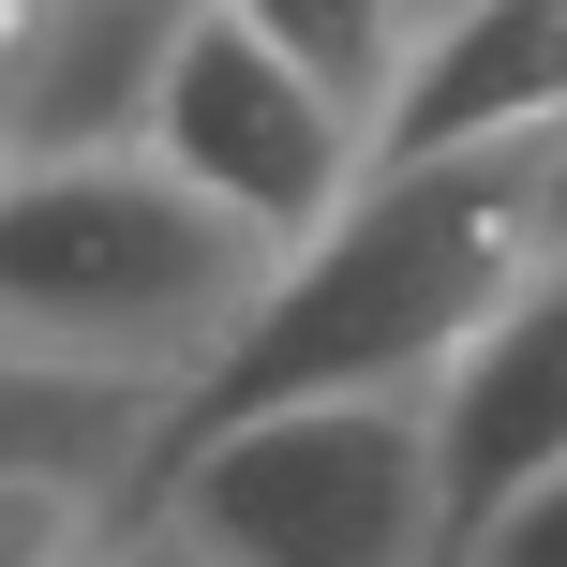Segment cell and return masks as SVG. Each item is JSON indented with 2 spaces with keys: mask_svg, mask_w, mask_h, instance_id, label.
<instances>
[{
  "mask_svg": "<svg viewBox=\"0 0 567 567\" xmlns=\"http://www.w3.org/2000/svg\"><path fill=\"white\" fill-rule=\"evenodd\" d=\"M508 284H538V135H508V150H433V165H359V195L269 269V299L225 329V359L150 419L120 508H135L165 463H195L209 433H239V419L433 389L449 343L478 329Z\"/></svg>",
  "mask_w": 567,
  "mask_h": 567,
  "instance_id": "6da1fadb",
  "label": "cell"
},
{
  "mask_svg": "<svg viewBox=\"0 0 567 567\" xmlns=\"http://www.w3.org/2000/svg\"><path fill=\"white\" fill-rule=\"evenodd\" d=\"M269 239L239 209L179 195L150 150L105 165H0V343L120 389H195L225 329L269 299Z\"/></svg>",
  "mask_w": 567,
  "mask_h": 567,
  "instance_id": "7a4b0ae2",
  "label": "cell"
},
{
  "mask_svg": "<svg viewBox=\"0 0 567 567\" xmlns=\"http://www.w3.org/2000/svg\"><path fill=\"white\" fill-rule=\"evenodd\" d=\"M120 523H165V538H195L209 567H449L419 389L239 419V433H209L195 463H165Z\"/></svg>",
  "mask_w": 567,
  "mask_h": 567,
  "instance_id": "3957f363",
  "label": "cell"
},
{
  "mask_svg": "<svg viewBox=\"0 0 567 567\" xmlns=\"http://www.w3.org/2000/svg\"><path fill=\"white\" fill-rule=\"evenodd\" d=\"M135 150L179 179V195L239 209L269 255H299V239L359 195V135L284 75L255 30H225V16L179 30V60H165V90H150V135H135Z\"/></svg>",
  "mask_w": 567,
  "mask_h": 567,
  "instance_id": "277c9868",
  "label": "cell"
},
{
  "mask_svg": "<svg viewBox=\"0 0 567 567\" xmlns=\"http://www.w3.org/2000/svg\"><path fill=\"white\" fill-rule=\"evenodd\" d=\"M419 419H433V523H449V553H463L523 478L567 463V269L508 284V299L449 343V373L419 389Z\"/></svg>",
  "mask_w": 567,
  "mask_h": 567,
  "instance_id": "5b68a950",
  "label": "cell"
},
{
  "mask_svg": "<svg viewBox=\"0 0 567 567\" xmlns=\"http://www.w3.org/2000/svg\"><path fill=\"white\" fill-rule=\"evenodd\" d=\"M195 16L209 0H0V165H105V150H135Z\"/></svg>",
  "mask_w": 567,
  "mask_h": 567,
  "instance_id": "8992f818",
  "label": "cell"
},
{
  "mask_svg": "<svg viewBox=\"0 0 567 567\" xmlns=\"http://www.w3.org/2000/svg\"><path fill=\"white\" fill-rule=\"evenodd\" d=\"M567 120V0H463L449 30H419L373 105L359 165H433V150H508Z\"/></svg>",
  "mask_w": 567,
  "mask_h": 567,
  "instance_id": "52a82bcc",
  "label": "cell"
},
{
  "mask_svg": "<svg viewBox=\"0 0 567 567\" xmlns=\"http://www.w3.org/2000/svg\"><path fill=\"white\" fill-rule=\"evenodd\" d=\"M165 389H120V373H60V359H16L0 343V478H135Z\"/></svg>",
  "mask_w": 567,
  "mask_h": 567,
  "instance_id": "ba28073f",
  "label": "cell"
},
{
  "mask_svg": "<svg viewBox=\"0 0 567 567\" xmlns=\"http://www.w3.org/2000/svg\"><path fill=\"white\" fill-rule=\"evenodd\" d=\"M225 30H255V45L284 60V75L313 90V105L343 120V135H373V105H389V75H403V0H209Z\"/></svg>",
  "mask_w": 567,
  "mask_h": 567,
  "instance_id": "9c48e42d",
  "label": "cell"
},
{
  "mask_svg": "<svg viewBox=\"0 0 567 567\" xmlns=\"http://www.w3.org/2000/svg\"><path fill=\"white\" fill-rule=\"evenodd\" d=\"M120 523L105 478H0V567H75Z\"/></svg>",
  "mask_w": 567,
  "mask_h": 567,
  "instance_id": "30bf717a",
  "label": "cell"
},
{
  "mask_svg": "<svg viewBox=\"0 0 567 567\" xmlns=\"http://www.w3.org/2000/svg\"><path fill=\"white\" fill-rule=\"evenodd\" d=\"M449 567H567V463H553V478H523V493H508V508H493Z\"/></svg>",
  "mask_w": 567,
  "mask_h": 567,
  "instance_id": "8fae6325",
  "label": "cell"
},
{
  "mask_svg": "<svg viewBox=\"0 0 567 567\" xmlns=\"http://www.w3.org/2000/svg\"><path fill=\"white\" fill-rule=\"evenodd\" d=\"M75 567H209V553H195V538H165V523H105Z\"/></svg>",
  "mask_w": 567,
  "mask_h": 567,
  "instance_id": "7c38bea8",
  "label": "cell"
},
{
  "mask_svg": "<svg viewBox=\"0 0 567 567\" xmlns=\"http://www.w3.org/2000/svg\"><path fill=\"white\" fill-rule=\"evenodd\" d=\"M538 269H567V120L538 135Z\"/></svg>",
  "mask_w": 567,
  "mask_h": 567,
  "instance_id": "4fadbf2b",
  "label": "cell"
},
{
  "mask_svg": "<svg viewBox=\"0 0 567 567\" xmlns=\"http://www.w3.org/2000/svg\"><path fill=\"white\" fill-rule=\"evenodd\" d=\"M449 16H463V0H403V30H449Z\"/></svg>",
  "mask_w": 567,
  "mask_h": 567,
  "instance_id": "5bb4252c",
  "label": "cell"
}]
</instances>
